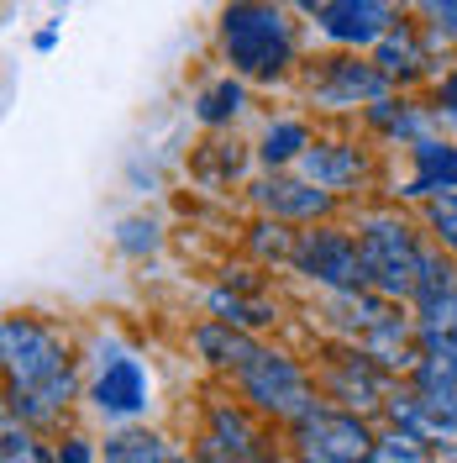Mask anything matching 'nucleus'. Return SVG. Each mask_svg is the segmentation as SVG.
I'll return each instance as SVG.
<instances>
[{
    "instance_id": "nucleus-10",
    "label": "nucleus",
    "mask_w": 457,
    "mask_h": 463,
    "mask_svg": "<svg viewBox=\"0 0 457 463\" xmlns=\"http://www.w3.org/2000/svg\"><path fill=\"white\" fill-rule=\"evenodd\" d=\"M89 405L111 421H126V416L147 411V369L137 358H111L100 369V379L89 384Z\"/></svg>"
},
{
    "instance_id": "nucleus-3",
    "label": "nucleus",
    "mask_w": 457,
    "mask_h": 463,
    "mask_svg": "<svg viewBox=\"0 0 457 463\" xmlns=\"http://www.w3.org/2000/svg\"><path fill=\"white\" fill-rule=\"evenodd\" d=\"M237 379H242L247 401H253L263 416L300 421V416H311V411H315V395H311V384H305V369H300L294 358H284V353L257 347L253 358L237 369Z\"/></svg>"
},
{
    "instance_id": "nucleus-20",
    "label": "nucleus",
    "mask_w": 457,
    "mask_h": 463,
    "mask_svg": "<svg viewBox=\"0 0 457 463\" xmlns=\"http://www.w3.org/2000/svg\"><path fill=\"white\" fill-rule=\"evenodd\" d=\"M457 295V274H452V259H442V253H426L421 259V279H415V306H436V300H447Z\"/></svg>"
},
{
    "instance_id": "nucleus-11",
    "label": "nucleus",
    "mask_w": 457,
    "mask_h": 463,
    "mask_svg": "<svg viewBox=\"0 0 457 463\" xmlns=\"http://www.w3.org/2000/svg\"><path fill=\"white\" fill-rule=\"evenodd\" d=\"M294 169L305 174L311 184H321V190H331V195H342V190H352L363 174H368V158H363V147L352 143H331V137H315L305 153H300V164Z\"/></svg>"
},
{
    "instance_id": "nucleus-7",
    "label": "nucleus",
    "mask_w": 457,
    "mask_h": 463,
    "mask_svg": "<svg viewBox=\"0 0 457 463\" xmlns=\"http://www.w3.org/2000/svg\"><path fill=\"white\" fill-rule=\"evenodd\" d=\"M294 442H300V458L311 463H368L378 437L352 411H321L315 405L311 416L294 421Z\"/></svg>"
},
{
    "instance_id": "nucleus-29",
    "label": "nucleus",
    "mask_w": 457,
    "mask_h": 463,
    "mask_svg": "<svg viewBox=\"0 0 457 463\" xmlns=\"http://www.w3.org/2000/svg\"><path fill=\"white\" fill-rule=\"evenodd\" d=\"M431 116H436V121H447V127L457 132V63L447 69V74H442V80H436V95H431Z\"/></svg>"
},
{
    "instance_id": "nucleus-19",
    "label": "nucleus",
    "mask_w": 457,
    "mask_h": 463,
    "mask_svg": "<svg viewBox=\"0 0 457 463\" xmlns=\"http://www.w3.org/2000/svg\"><path fill=\"white\" fill-rule=\"evenodd\" d=\"M205 442H210L205 453H221V458H253L257 453L253 427H247L231 405H216V411H210V437H205Z\"/></svg>"
},
{
    "instance_id": "nucleus-21",
    "label": "nucleus",
    "mask_w": 457,
    "mask_h": 463,
    "mask_svg": "<svg viewBox=\"0 0 457 463\" xmlns=\"http://www.w3.org/2000/svg\"><path fill=\"white\" fill-rule=\"evenodd\" d=\"M106 463H163V437L116 432V437H106Z\"/></svg>"
},
{
    "instance_id": "nucleus-22",
    "label": "nucleus",
    "mask_w": 457,
    "mask_h": 463,
    "mask_svg": "<svg viewBox=\"0 0 457 463\" xmlns=\"http://www.w3.org/2000/svg\"><path fill=\"white\" fill-rule=\"evenodd\" d=\"M368 463H431V442L415 432H405V427H395V432H384L373 442Z\"/></svg>"
},
{
    "instance_id": "nucleus-18",
    "label": "nucleus",
    "mask_w": 457,
    "mask_h": 463,
    "mask_svg": "<svg viewBox=\"0 0 457 463\" xmlns=\"http://www.w3.org/2000/svg\"><path fill=\"white\" fill-rule=\"evenodd\" d=\"M311 127L305 121H294V116H284V121H274L268 132H263V143H257V158H263V169H284V164H300V153L311 147Z\"/></svg>"
},
{
    "instance_id": "nucleus-2",
    "label": "nucleus",
    "mask_w": 457,
    "mask_h": 463,
    "mask_svg": "<svg viewBox=\"0 0 457 463\" xmlns=\"http://www.w3.org/2000/svg\"><path fill=\"white\" fill-rule=\"evenodd\" d=\"M358 253H363L368 289L389 295V300L415 295V279H421V259H426V248L415 242V232L405 227L400 216H368V222L358 227Z\"/></svg>"
},
{
    "instance_id": "nucleus-31",
    "label": "nucleus",
    "mask_w": 457,
    "mask_h": 463,
    "mask_svg": "<svg viewBox=\"0 0 457 463\" xmlns=\"http://www.w3.org/2000/svg\"><path fill=\"white\" fill-rule=\"evenodd\" d=\"M179 463H190V458H179Z\"/></svg>"
},
{
    "instance_id": "nucleus-25",
    "label": "nucleus",
    "mask_w": 457,
    "mask_h": 463,
    "mask_svg": "<svg viewBox=\"0 0 457 463\" xmlns=\"http://www.w3.org/2000/svg\"><path fill=\"white\" fill-rule=\"evenodd\" d=\"M410 11L436 43H457V0H410Z\"/></svg>"
},
{
    "instance_id": "nucleus-1",
    "label": "nucleus",
    "mask_w": 457,
    "mask_h": 463,
    "mask_svg": "<svg viewBox=\"0 0 457 463\" xmlns=\"http://www.w3.org/2000/svg\"><path fill=\"white\" fill-rule=\"evenodd\" d=\"M216 48L227 74L247 85H279L300 63V27L279 0H227L216 16Z\"/></svg>"
},
{
    "instance_id": "nucleus-24",
    "label": "nucleus",
    "mask_w": 457,
    "mask_h": 463,
    "mask_svg": "<svg viewBox=\"0 0 457 463\" xmlns=\"http://www.w3.org/2000/svg\"><path fill=\"white\" fill-rule=\"evenodd\" d=\"M294 248H300V237H294L284 222H274V216H268V222H257V227H253V253L263 263H268V259H274V263H294Z\"/></svg>"
},
{
    "instance_id": "nucleus-4",
    "label": "nucleus",
    "mask_w": 457,
    "mask_h": 463,
    "mask_svg": "<svg viewBox=\"0 0 457 463\" xmlns=\"http://www.w3.org/2000/svg\"><path fill=\"white\" fill-rule=\"evenodd\" d=\"M305 90H311L315 106H337V111L342 106H363L368 111L373 100L389 95V80L378 74L373 58H358L352 48H342V53H326L305 63Z\"/></svg>"
},
{
    "instance_id": "nucleus-15",
    "label": "nucleus",
    "mask_w": 457,
    "mask_h": 463,
    "mask_svg": "<svg viewBox=\"0 0 457 463\" xmlns=\"http://www.w3.org/2000/svg\"><path fill=\"white\" fill-rule=\"evenodd\" d=\"M415 347H421V353H436V358H452V364H457V295L436 300V306H421V321H415Z\"/></svg>"
},
{
    "instance_id": "nucleus-30",
    "label": "nucleus",
    "mask_w": 457,
    "mask_h": 463,
    "mask_svg": "<svg viewBox=\"0 0 457 463\" xmlns=\"http://www.w3.org/2000/svg\"><path fill=\"white\" fill-rule=\"evenodd\" d=\"M53 463H95V448H89L85 437H63L58 453H53Z\"/></svg>"
},
{
    "instance_id": "nucleus-28",
    "label": "nucleus",
    "mask_w": 457,
    "mask_h": 463,
    "mask_svg": "<svg viewBox=\"0 0 457 463\" xmlns=\"http://www.w3.org/2000/svg\"><path fill=\"white\" fill-rule=\"evenodd\" d=\"M0 463H53V458L37 448V437H32L27 427L5 421V448H0Z\"/></svg>"
},
{
    "instance_id": "nucleus-27",
    "label": "nucleus",
    "mask_w": 457,
    "mask_h": 463,
    "mask_svg": "<svg viewBox=\"0 0 457 463\" xmlns=\"http://www.w3.org/2000/svg\"><path fill=\"white\" fill-rule=\"evenodd\" d=\"M426 227L436 232V242L457 259V195H436V201H426Z\"/></svg>"
},
{
    "instance_id": "nucleus-16",
    "label": "nucleus",
    "mask_w": 457,
    "mask_h": 463,
    "mask_svg": "<svg viewBox=\"0 0 457 463\" xmlns=\"http://www.w3.org/2000/svg\"><path fill=\"white\" fill-rule=\"evenodd\" d=\"M195 347H201L216 369H242V364L257 353L253 337H247V332H237V326H227V321H210V326H201V332H195Z\"/></svg>"
},
{
    "instance_id": "nucleus-8",
    "label": "nucleus",
    "mask_w": 457,
    "mask_h": 463,
    "mask_svg": "<svg viewBox=\"0 0 457 463\" xmlns=\"http://www.w3.org/2000/svg\"><path fill=\"white\" fill-rule=\"evenodd\" d=\"M253 205L263 216H274V222H284V227H315V222H326L331 211H337V195L331 190H321L311 184L305 174H268V179H257L253 184Z\"/></svg>"
},
{
    "instance_id": "nucleus-5",
    "label": "nucleus",
    "mask_w": 457,
    "mask_h": 463,
    "mask_svg": "<svg viewBox=\"0 0 457 463\" xmlns=\"http://www.w3.org/2000/svg\"><path fill=\"white\" fill-rule=\"evenodd\" d=\"M294 269L315 279L321 289L342 295V289H368L363 274V253H358V237L342 227H311L300 232V248H294Z\"/></svg>"
},
{
    "instance_id": "nucleus-23",
    "label": "nucleus",
    "mask_w": 457,
    "mask_h": 463,
    "mask_svg": "<svg viewBox=\"0 0 457 463\" xmlns=\"http://www.w3.org/2000/svg\"><path fill=\"white\" fill-rule=\"evenodd\" d=\"M210 317L227 321V326H237V332H247V326H268V321H274V311H268V306H247L242 295L216 289V295H210Z\"/></svg>"
},
{
    "instance_id": "nucleus-26",
    "label": "nucleus",
    "mask_w": 457,
    "mask_h": 463,
    "mask_svg": "<svg viewBox=\"0 0 457 463\" xmlns=\"http://www.w3.org/2000/svg\"><path fill=\"white\" fill-rule=\"evenodd\" d=\"M116 248L132 253V259L158 253V222H147V216H126V222L116 227Z\"/></svg>"
},
{
    "instance_id": "nucleus-9",
    "label": "nucleus",
    "mask_w": 457,
    "mask_h": 463,
    "mask_svg": "<svg viewBox=\"0 0 457 463\" xmlns=\"http://www.w3.org/2000/svg\"><path fill=\"white\" fill-rule=\"evenodd\" d=\"M431 37L421 22H395V27L378 37V48H373V63H378V74L389 80V85H415V80H426L431 74Z\"/></svg>"
},
{
    "instance_id": "nucleus-17",
    "label": "nucleus",
    "mask_w": 457,
    "mask_h": 463,
    "mask_svg": "<svg viewBox=\"0 0 457 463\" xmlns=\"http://www.w3.org/2000/svg\"><path fill=\"white\" fill-rule=\"evenodd\" d=\"M242 106H247V80L221 74L216 85L201 90V100H195V121H201V127H227V121L242 116Z\"/></svg>"
},
{
    "instance_id": "nucleus-6",
    "label": "nucleus",
    "mask_w": 457,
    "mask_h": 463,
    "mask_svg": "<svg viewBox=\"0 0 457 463\" xmlns=\"http://www.w3.org/2000/svg\"><path fill=\"white\" fill-rule=\"evenodd\" d=\"M0 347H5L11 390H42L48 379H58L69 369V364H63V343H58L48 326H37L32 317H5Z\"/></svg>"
},
{
    "instance_id": "nucleus-32",
    "label": "nucleus",
    "mask_w": 457,
    "mask_h": 463,
    "mask_svg": "<svg viewBox=\"0 0 457 463\" xmlns=\"http://www.w3.org/2000/svg\"><path fill=\"white\" fill-rule=\"evenodd\" d=\"M300 463H311V458H300Z\"/></svg>"
},
{
    "instance_id": "nucleus-13",
    "label": "nucleus",
    "mask_w": 457,
    "mask_h": 463,
    "mask_svg": "<svg viewBox=\"0 0 457 463\" xmlns=\"http://www.w3.org/2000/svg\"><path fill=\"white\" fill-rule=\"evenodd\" d=\"M331 395L347 405V411H363V405L384 401V374H378V358H368L363 347L342 353L331 364Z\"/></svg>"
},
{
    "instance_id": "nucleus-12",
    "label": "nucleus",
    "mask_w": 457,
    "mask_h": 463,
    "mask_svg": "<svg viewBox=\"0 0 457 463\" xmlns=\"http://www.w3.org/2000/svg\"><path fill=\"white\" fill-rule=\"evenodd\" d=\"M410 158H415V174H410V201H436V195H457V143H442V137H421L410 143Z\"/></svg>"
},
{
    "instance_id": "nucleus-14",
    "label": "nucleus",
    "mask_w": 457,
    "mask_h": 463,
    "mask_svg": "<svg viewBox=\"0 0 457 463\" xmlns=\"http://www.w3.org/2000/svg\"><path fill=\"white\" fill-rule=\"evenodd\" d=\"M368 127H378V132H389V137H405V143H421V137H431V106H415V100H395V95H384V100H373L368 111Z\"/></svg>"
}]
</instances>
